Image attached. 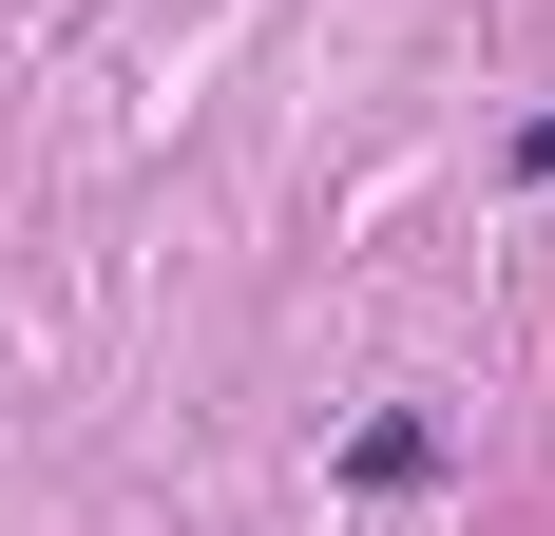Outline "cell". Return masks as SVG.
Returning a JSON list of instances; mask_svg holds the SVG:
<instances>
[{
	"instance_id": "1",
	"label": "cell",
	"mask_w": 555,
	"mask_h": 536,
	"mask_svg": "<svg viewBox=\"0 0 555 536\" xmlns=\"http://www.w3.org/2000/svg\"><path fill=\"white\" fill-rule=\"evenodd\" d=\"M517 173H555V115H537V135H517Z\"/></svg>"
}]
</instances>
